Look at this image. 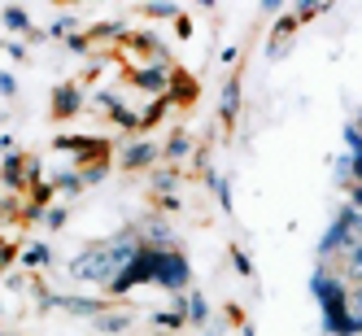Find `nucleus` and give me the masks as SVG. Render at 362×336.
Returning <instances> with one entry per match:
<instances>
[{
    "label": "nucleus",
    "mask_w": 362,
    "mask_h": 336,
    "mask_svg": "<svg viewBox=\"0 0 362 336\" xmlns=\"http://www.w3.org/2000/svg\"><path fill=\"white\" fill-rule=\"evenodd\" d=\"M136 236H114V241H100V245H88V253H79L70 262V275L74 279H92V284H105L114 289V279L132 267L136 257Z\"/></svg>",
    "instance_id": "1"
},
{
    "label": "nucleus",
    "mask_w": 362,
    "mask_h": 336,
    "mask_svg": "<svg viewBox=\"0 0 362 336\" xmlns=\"http://www.w3.org/2000/svg\"><path fill=\"white\" fill-rule=\"evenodd\" d=\"M188 262H184V253H175V249H158V284H166V289H184L188 284Z\"/></svg>",
    "instance_id": "2"
},
{
    "label": "nucleus",
    "mask_w": 362,
    "mask_h": 336,
    "mask_svg": "<svg viewBox=\"0 0 362 336\" xmlns=\"http://www.w3.org/2000/svg\"><path fill=\"white\" fill-rule=\"evenodd\" d=\"M79 105H83V96L74 92V88H57V96H53V118H70Z\"/></svg>",
    "instance_id": "3"
},
{
    "label": "nucleus",
    "mask_w": 362,
    "mask_h": 336,
    "mask_svg": "<svg viewBox=\"0 0 362 336\" xmlns=\"http://www.w3.org/2000/svg\"><path fill=\"white\" fill-rule=\"evenodd\" d=\"M31 170H35V162H27V158H18V153H13V158L5 162V184H9V188H18Z\"/></svg>",
    "instance_id": "4"
},
{
    "label": "nucleus",
    "mask_w": 362,
    "mask_h": 336,
    "mask_svg": "<svg viewBox=\"0 0 362 336\" xmlns=\"http://www.w3.org/2000/svg\"><path fill=\"white\" fill-rule=\"evenodd\" d=\"M153 158H158V149H153V144H136V149L122 153V166H127V170H140V166H148Z\"/></svg>",
    "instance_id": "5"
},
{
    "label": "nucleus",
    "mask_w": 362,
    "mask_h": 336,
    "mask_svg": "<svg viewBox=\"0 0 362 336\" xmlns=\"http://www.w3.org/2000/svg\"><path fill=\"white\" fill-rule=\"evenodd\" d=\"M53 301L74 310V315H100V301H79V297H53Z\"/></svg>",
    "instance_id": "6"
},
{
    "label": "nucleus",
    "mask_w": 362,
    "mask_h": 336,
    "mask_svg": "<svg viewBox=\"0 0 362 336\" xmlns=\"http://www.w3.org/2000/svg\"><path fill=\"white\" fill-rule=\"evenodd\" d=\"M236 105H240V83L231 79V83L223 88V118H236Z\"/></svg>",
    "instance_id": "7"
},
{
    "label": "nucleus",
    "mask_w": 362,
    "mask_h": 336,
    "mask_svg": "<svg viewBox=\"0 0 362 336\" xmlns=\"http://www.w3.org/2000/svg\"><path fill=\"white\" fill-rule=\"evenodd\" d=\"M184 315H188L192 323H205V315H210V310H205V297H197V293H192V297L184 301Z\"/></svg>",
    "instance_id": "8"
},
{
    "label": "nucleus",
    "mask_w": 362,
    "mask_h": 336,
    "mask_svg": "<svg viewBox=\"0 0 362 336\" xmlns=\"http://www.w3.org/2000/svg\"><path fill=\"white\" fill-rule=\"evenodd\" d=\"M0 18H5V27H9V31H27V27H31V18H27V9H5V13H0Z\"/></svg>",
    "instance_id": "9"
},
{
    "label": "nucleus",
    "mask_w": 362,
    "mask_h": 336,
    "mask_svg": "<svg viewBox=\"0 0 362 336\" xmlns=\"http://www.w3.org/2000/svg\"><path fill=\"white\" fill-rule=\"evenodd\" d=\"M336 179L354 184V153H341V158H336Z\"/></svg>",
    "instance_id": "10"
},
{
    "label": "nucleus",
    "mask_w": 362,
    "mask_h": 336,
    "mask_svg": "<svg viewBox=\"0 0 362 336\" xmlns=\"http://www.w3.org/2000/svg\"><path fill=\"white\" fill-rule=\"evenodd\" d=\"M319 9H323L319 0H297V13H293V18H297V22H305V18H315Z\"/></svg>",
    "instance_id": "11"
},
{
    "label": "nucleus",
    "mask_w": 362,
    "mask_h": 336,
    "mask_svg": "<svg viewBox=\"0 0 362 336\" xmlns=\"http://www.w3.org/2000/svg\"><path fill=\"white\" fill-rule=\"evenodd\" d=\"M349 275H358V279H362V241H354V245H349Z\"/></svg>",
    "instance_id": "12"
},
{
    "label": "nucleus",
    "mask_w": 362,
    "mask_h": 336,
    "mask_svg": "<svg viewBox=\"0 0 362 336\" xmlns=\"http://www.w3.org/2000/svg\"><path fill=\"white\" fill-rule=\"evenodd\" d=\"M345 144H349V153H362V132H358L354 122L345 127Z\"/></svg>",
    "instance_id": "13"
},
{
    "label": "nucleus",
    "mask_w": 362,
    "mask_h": 336,
    "mask_svg": "<svg viewBox=\"0 0 362 336\" xmlns=\"http://www.w3.org/2000/svg\"><path fill=\"white\" fill-rule=\"evenodd\" d=\"M148 13H153V18H175L179 9H175V5H166V0H158V5H148Z\"/></svg>",
    "instance_id": "14"
},
{
    "label": "nucleus",
    "mask_w": 362,
    "mask_h": 336,
    "mask_svg": "<svg viewBox=\"0 0 362 336\" xmlns=\"http://www.w3.org/2000/svg\"><path fill=\"white\" fill-rule=\"evenodd\" d=\"M140 83H144V88H162L166 79H162V74H158V70H144V74H140Z\"/></svg>",
    "instance_id": "15"
},
{
    "label": "nucleus",
    "mask_w": 362,
    "mask_h": 336,
    "mask_svg": "<svg viewBox=\"0 0 362 336\" xmlns=\"http://www.w3.org/2000/svg\"><path fill=\"white\" fill-rule=\"evenodd\" d=\"M27 262H35V267H40V262H48V249H44V245H35V249L27 253Z\"/></svg>",
    "instance_id": "16"
},
{
    "label": "nucleus",
    "mask_w": 362,
    "mask_h": 336,
    "mask_svg": "<svg viewBox=\"0 0 362 336\" xmlns=\"http://www.w3.org/2000/svg\"><path fill=\"white\" fill-rule=\"evenodd\" d=\"M349 306H354V315L362 319V279H358V293H354V301H349Z\"/></svg>",
    "instance_id": "17"
},
{
    "label": "nucleus",
    "mask_w": 362,
    "mask_h": 336,
    "mask_svg": "<svg viewBox=\"0 0 362 336\" xmlns=\"http://www.w3.org/2000/svg\"><path fill=\"white\" fill-rule=\"evenodd\" d=\"M262 9H267V13H275V9H279V0H262Z\"/></svg>",
    "instance_id": "18"
}]
</instances>
